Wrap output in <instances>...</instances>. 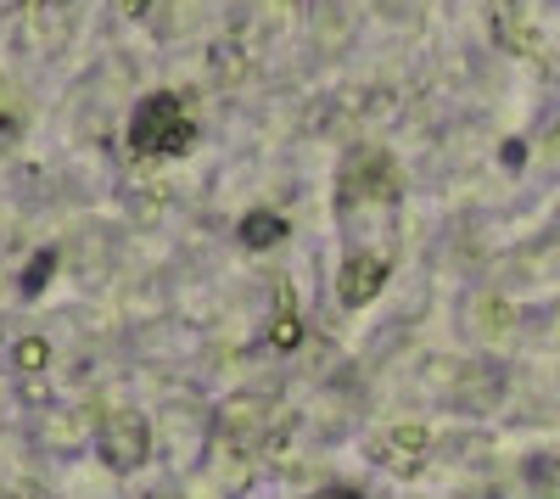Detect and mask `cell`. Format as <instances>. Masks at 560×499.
I'll list each match as a JSON object with an SVG mask.
<instances>
[{
  "label": "cell",
  "instance_id": "1",
  "mask_svg": "<svg viewBox=\"0 0 560 499\" xmlns=\"http://www.w3.org/2000/svg\"><path fill=\"white\" fill-rule=\"evenodd\" d=\"M191 141H197V118H191V107H185L174 90L147 96L135 107V118H129V147L140 158H179V152H191Z\"/></svg>",
  "mask_w": 560,
  "mask_h": 499
},
{
  "label": "cell",
  "instance_id": "2",
  "mask_svg": "<svg viewBox=\"0 0 560 499\" xmlns=\"http://www.w3.org/2000/svg\"><path fill=\"white\" fill-rule=\"evenodd\" d=\"M382 287H387V258H376V253H353V258L342 264V276H337V298H342L348 309H364Z\"/></svg>",
  "mask_w": 560,
  "mask_h": 499
},
{
  "label": "cell",
  "instance_id": "3",
  "mask_svg": "<svg viewBox=\"0 0 560 499\" xmlns=\"http://www.w3.org/2000/svg\"><path fill=\"white\" fill-rule=\"evenodd\" d=\"M147 461V427H140L135 416H124V443H107V466H140Z\"/></svg>",
  "mask_w": 560,
  "mask_h": 499
},
{
  "label": "cell",
  "instance_id": "4",
  "mask_svg": "<svg viewBox=\"0 0 560 499\" xmlns=\"http://www.w3.org/2000/svg\"><path fill=\"white\" fill-rule=\"evenodd\" d=\"M280 231H287V224H280L275 213H253V219L242 224V236H247L253 247H269V242H280Z\"/></svg>",
  "mask_w": 560,
  "mask_h": 499
},
{
  "label": "cell",
  "instance_id": "5",
  "mask_svg": "<svg viewBox=\"0 0 560 499\" xmlns=\"http://www.w3.org/2000/svg\"><path fill=\"white\" fill-rule=\"evenodd\" d=\"M308 499H364L359 488H319V494H308Z\"/></svg>",
  "mask_w": 560,
  "mask_h": 499
},
{
  "label": "cell",
  "instance_id": "6",
  "mask_svg": "<svg viewBox=\"0 0 560 499\" xmlns=\"http://www.w3.org/2000/svg\"><path fill=\"white\" fill-rule=\"evenodd\" d=\"M0 499H45L39 488H12V494H0Z\"/></svg>",
  "mask_w": 560,
  "mask_h": 499
}]
</instances>
